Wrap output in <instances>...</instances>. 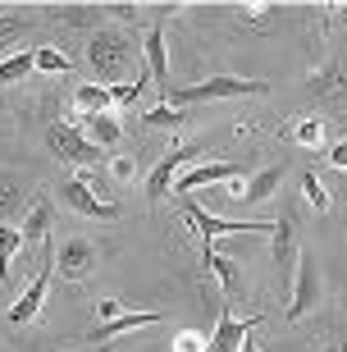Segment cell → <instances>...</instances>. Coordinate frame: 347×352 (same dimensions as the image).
<instances>
[{
  "mask_svg": "<svg viewBox=\"0 0 347 352\" xmlns=\"http://www.w3.org/2000/svg\"><path fill=\"white\" fill-rule=\"evenodd\" d=\"M87 65L96 69V78H101V87H119L124 82V74H128L133 65H146V60H137V46H133L124 32H96L87 46Z\"/></svg>",
  "mask_w": 347,
  "mask_h": 352,
  "instance_id": "6da1fadb",
  "label": "cell"
},
{
  "mask_svg": "<svg viewBox=\"0 0 347 352\" xmlns=\"http://www.w3.org/2000/svg\"><path fill=\"white\" fill-rule=\"evenodd\" d=\"M270 82L260 78H229V74H215L206 82H192V87H169L165 91V105L174 110H188V105H201V101H233V96H265Z\"/></svg>",
  "mask_w": 347,
  "mask_h": 352,
  "instance_id": "7a4b0ae2",
  "label": "cell"
},
{
  "mask_svg": "<svg viewBox=\"0 0 347 352\" xmlns=\"http://www.w3.org/2000/svg\"><path fill=\"white\" fill-rule=\"evenodd\" d=\"M324 298V270L315 252H297L293 265V302H288V320H306Z\"/></svg>",
  "mask_w": 347,
  "mask_h": 352,
  "instance_id": "3957f363",
  "label": "cell"
},
{
  "mask_svg": "<svg viewBox=\"0 0 347 352\" xmlns=\"http://www.w3.org/2000/svg\"><path fill=\"white\" fill-rule=\"evenodd\" d=\"M201 151H206L201 142H179V138H174V146H169L165 156L155 160V170L146 174V183H142V188H146V201H160V197H169V188L179 183V174L192 170V160L201 156Z\"/></svg>",
  "mask_w": 347,
  "mask_h": 352,
  "instance_id": "277c9868",
  "label": "cell"
},
{
  "mask_svg": "<svg viewBox=\"0 0 347 352\" xmlns=\"http://www.w3.org/2000/svg\"><path fill=\"white\" fill-rule=\"evenodd\" d=\"M183 215H188V224L197 229V238H201V248L210 252V243L224 234H274V220H219V215H210V210H201L197 201H188L183 206Z\"/></svg>",
  "mask_w": 347,
  "mask_h": 352,
  "instance_id": "5b68a950",
  "label": "cell"
},
{
  "mask_svg": "<svg viewBox=\"0 0 347 352\" xmlns=\"http://www.w3.org/2000/svg\"><path fill=\"white\" fill-rule=\"evenodd\" d=\"M51 279H55V248L46 243V256H41V270L37 279L23 288V298L10 307V325H27V320H37L41 307H46V293H51Z\"/></svg>",
  "mask_w": 347,
  "mask_h": 352,
  "instance_id": "8992f818",
  "label": "cell"
},
{
  "mask_svg": "<svg viewBox=\"0 0 347 352\" xmlns=\"http://www.w3.org/2000/svg\"><path fill=\"white\" fill-rule=\"evenodd\" d=\"M46 146H51L60 160H69V165H87V170L105 160V151H101V146H91L87 138L78 133V124H55V129L46 133Z\"/></svg>",
  "mask_w": 347,
  "mask_h": 352,
  "instance_id": "52a82bcc",
  "label": "cell"
},
{
  "mask_svg": "<svg viewBox=\"0 0 347 352\" xmlns=\"http://www.w3.org/2000/svg\"><path fill=\"white\" fill-rule=\"evenodd\" d=\"M233 179H251V174H247V165H238V160H219V165H192V170H183V174H179L174 192H179V197H192V192H201V188L233 183Z\"/></svg>",
  "mask_w": 347,
  "mask_h": 352,
  "instance_id": "ba28073f",
  "label": "cell"
},
{
  "mask_svg": "<svg viewBox=\"0 0 347 352\" xmlns=\"http://www.w3.org/2000/svg\"><path fill=\"white\" fill-rule=\"evenodd\" d=\"M55 270L65 284H82L91 270H96V248H91L87 238H65L60 248H55Z\"/></svg>",
  "mask_w": 347,
  "mask_h": 352,
  "instance_id": "9c48e42d",
  "label": "cell"
},
{
  "mask_svg": "<svg viewBox=\"0 0 347 352\" xmlns=\"http://www.w3.org/2000/svg\"><path fill=\"white\" fill-rule=\"evenodd\" d=\"M65 206L78 210V215H87V220H115V215H119V201H115V197L91 192L82 179H65Z\"/></svg>",
  "mask_w": 347,
  "mask_h": 352,
  "instance_id": "30bf717a",
  "label": "cell"
},
{
  "mask_svg": "<svg viewBox=\"0 0 347 352\" xmlns=\"http://www.w3.org/2000/svg\"><path fill=\"white\" fill-rule=\"evenodd\" d=\"M260 320H265V316H247V320H238L233 311H224V307H219L215 339H210V348H206V352H238L247 339H251V329H256Z\"/></svg>",
  "mask_w": 347,
  "mask_h": 352,
  "instance_id": "8fae6325",
  "label": "cell"
},
{
  "mask_svg": "<svg viewBox=\"0 0 347 352\" xmlns=\"http://www.w3.org/2000/svg\"><path fill=\"white\" fill-rule=\"evenodd\" d=\"M142 51H146V74H151L155 91H169L174 78H169V46H165V28H151L142 37Z\"/></svg>",
  "mask_w": 347,
  "mask_h": 352,
  "instance_id": "7c38bea8",
  "label": "cell"
},
{
  "mask_svg": "<svg viewBox=\"0 0 347 352\" xmlns=\"http://www.w3.org/2000/svg\"><path fill=\"white\" fill-rule=\"evenodd\" d=\"M146 325H160V311H119V316H110V320H96L87 339L91 343H105V339H119V334H128V329H146Z\"/></svg>",
  "mask_w": 347,
  "mask_h": 352,
  "instance_id": "4fadbf2b",
  "label": "cell"
},
{
  "mask_svg": "<svg viewBox=\"0 0 347 352\" xmlns=\"http://www.w3.org/2000/svg\"><path fill=\"white\" fill-rule=\"evenodd\" d=\"M78 133H82L91 146H101V151L119 146V138H124V129H119L115 115H82V119H78Z\"/></svg>",
  "mask_w": 347,
  "mask_h": 352,
  "instance_id": "5bb4252c",
  "label": "cell"
},
{
  "mask_svg": "<svg viewBox=\"0 0 347 352\" xmlns=\"http://www.w3.org/2000/svg\"><path fill=\"white\" fill-rule=\"evenodd\" d=\"M274 265H279V274H293V265H297V224H293V215H279V220H274Z\"/></svg>",
  "mask_w": 347,
  "mask_h": 352,
  "instance_id": "9a60e30c",
  "label": "cell"
},
{
  "mask_svg": "<svg viewBox=\"0 0 347 352\" xmlns=\"http://www.w3.org/2000/svg\"><path fill=\"white\" fill-rule=\"evenodd\" d=\"M110 105H115V91L101 87V82H87V87L74 91V119H82V115H110Z\"/></svg>",
  "mask_w": 347,
  "mask_h": 352,
  "instance_id": "2e32d148",
  "label": "cell"
},
{
  "mask_svg": "<svg viewBox=\"0 0 347 352\" xmlns=\"http://www.w3.org/2000/svg\"><path fill=\"white\" fill-rule=\"evenodd\" d=\"M51 220H55V206L46 201V197H41L37 206L27 210L23 229H19V234H23V243H46V234H51Z\"/></svg>",
  "mask_w": 347,
  "mask_h": 352,
  "instance_id": "e0dca14e",
  "label": "cell"
},
{
  "mask_svg": "<svg viewBox=\"0 0 347 352\" xmlns=\"http://www.w3.org/2000/svg\"><path fill=\"white\" fill-rule=\"evenodd\" d=\"M279 183H283V165H270V170H256L251 179H247V192H243V201H270V197L279 192Z\"/></svg>",
  "mask_w": 347,
  "mask_h": 352,
  "instance_id": "ac0fdd59",
  "label": "cell"
},
{
  "mask_svg": "<svg viewBox=\"0 0 347 352\" xmlns=\"http://www.w3.org/2000/svg\"><path fill=\"white\" fill-rule=\"evenodd\" d=\"M32 69H37V51H14V55H5V60H0V87L23 82Z\"/></svg>",
  "mask_w": 347,
  "mask_h": 352,
  "instance_id": "d6986e66",
  "label": "cell"
},
{
  "mask_svg": "<svg viewBox=\"0 0 347 352\" xmlns=\"http://www.w3.org/2000/svg\"><path fill=\"white\" fill-rule=\"evenodd\" d=\"M142 124H146V129H174V138H179V129H183V124H192V115L160 101V105H151V110L142 115Z\"/></svg>",
  "mask_w": 347,
  "mask_h": 352,
  "instance_id": "ffe728a7",
  "label": "cell"
},
{
  "mask_svg": "<svg viewBox=\"0 0 347 352\" xmlns=\"http://www.w3.org/2000/svg\"><path fill=\"white\" fill-rule=\"evenodd\" d=\"M206 270H210V279H215L224 293H238V288H243L238 261H229V256H215V252H206Z\"/></svg>",
  "mask_w": 347,
  "mask_h": 352,
  "instance_id": "44dd1931",
  "label": "cell"
},
{
  "mask_svg": "<svg viewBox=\"0 0 347 352\" xmlns=\"http://www.w3.org/2000/svg\"><path fill=\"white\" fill-rule=\"evenodd\" d=\"M19 248H23V234L0 220V284L10 279V265H14V252H19Z\"/></svg>",
  "mask_w": 347,
  "mask_h": 352,
  "instance_id": "7402d4cb",
  "label": "cell"
},
{
  "mask_svg": "<svg viewBox=\"0 0 347 352\" xmlns=\"http://www.w3.org/2000/svg\"><path fill=\"white\" fill-rule=\"evenodd\" d=\"M19 37H27V19L23 14H0V51H10Z\"/></svg>",
  "mask_w": 347,
  "mask_h": 352,
  "instance_id": "603a6c76",
  "label": "cell"
},
{
  "mask_svg": "<svg viewBox=\"0 0 347 352\" xmlns=\"http://www.w3.org/2000/svg\"><path fill=\"white\" fill-rule=\"evenodd\" d=\"M297 142L311 146V151L324 146V124H320V119H297Z\"/></svg>",
  "mask_w": 347,
  "mask_h": 352,
  "instance_id": "cb8c5ba5",
  "label": "cell"
},
{
  "mask_svg": "<svg viewBox=\"0 0 347 352\" xmlns=\"http://www.w3.org/2000/svg\"><path fill=\"white\" fill-rule=\"evenodd\" d=\"M37 69H41V74H65V69H69V55L55 51V46H41V51H37Z\"/></svg>",
  "mask_w": 347,
  "mask_h": 352,
  "instance_id": "d4e9b609",
  "label": "cell"
},
{
  "mask_svg": "<svg viewBox=\"0 0 347 352\" xmlns=\"http://www.w3.org/2000/svg\"><path fill=\"white\" fill-rule=\"evenodd\" d=\"M302 192H306V201L315 210H329V192H324V183L315 174H302Z\"/></svg>",
  "mask_w": 347,
  "mask_h": 352,
  "instance_id": "484cf974",
  "label": "cell"
},
{
  "mask_svg": "<svg viewBox=\"0 0 347 352\" xmlns=\"http://www.w3.org/2000/svg\"><path fill=\"white\" fill-rule=\"evenodd\" d=\"M210 343L201 339V334H197V329H179V334H174V352H206Z\"/></svg>",
  "mask_w": 347,
  "mask_h": 352,
  "instance_id": "4316f807",
  "label": "cell"
},
{
  "mask_svg": "<svg viewBox=\"0 0 347 352\" xmlns=\"http://www.w3.org/2000/svg\"><path fill=\"white\" fill-rule=\"evenodd\" d=\"M14 206H19V183L0 179V215H10Z\"/></svg>",
  "mask_w": 347,
  "mask_h": 352,
  "instance_id": "83f0119b",
  "label": "cell"
},
{
  "mask_svg": "<svg viewBox=\"0 0 347 352\" xmlns=\"http://www.w3.org/2000/svg\"><path fill=\"white\" fill-rule=\"evenodd\" d=\"M110 174H115L119 183H128V179H137V170H133V160H128V156H115V160H110Z\"/></svg>",
  "mask_w": 347,
  "mask_h": 352,
  "instance_id": "f1b7e54d",
  "label": "cell"
},
{
  "mask_svg": "<svg viewBox=\"0 0 347 352\" xmlns=\"http://www.w3.org/2000/svg\"><path fill=\"white\" fill-rule=\"evenodd\" d=\"M329 165H334V170H347V142L329 146Z\"/></svg>",
  "mask_w": 347,
  "mask_h": 352,
  "instance_id": "f546056e",
  "label": "cell"
},
{
  "mask_svg": "<svg viewBox=\"0 0 347 352\" xmlns=\"http://www.w3.org/2000/svg\"><path fill=\"white\" fill-rule=\"evenodd\" d=\"M96 311H101V320H110V316H119V302L105 298V302H96Z\"/></svg>",
  "mask_w": 347,
  "mask_h": 352,
  "instance_id": "4dcf8cb0",
  "label": "cell"
},
{
  "mask_svg": "<svg viewBox=\"0 0 347 352\" xmlns=\"http://www.w3.org/2000/svg\"><path fill=\"white\" fill-rule=\"evenodd\" d=\"M105 14H119V19H133V14H137V10H133V5H110V10H105Z\"/></svg>",
  "mask_w": 347,
  "mask_h": 352,
  "instance_id": "1f68e13d",
  "label": "cell"
},
{
  "mask_svg": "<svg viewBox=\"0 0 347 352\" xmlns=\"http://www.w3.org/2000/svg\"><path fill=\"white\" fill-rule=\"evenodd\" d=\"M238 352H260V348H256V343H251V339H247V343H243V348H238Z\"/></svg>",
  "mask_w": 347,
  "mask_h": 352,
  "instance_id": "d6a6232c",
  "label": "cell"
},
{
  "mask_svg": "<svg viewBox=\"0 0 347 352\" xmlns=\"http://www.w3.org/2000/svg\"><path fill=\"white\" fill-rule=\"evenodd\" d=\"M338 14H343V23H347V5H343V10H338Z\"/></svg>",
  "mask_w": 347,
  "mask_h": 352,
  "instance_id": "836d02e7",
  "label": "cell"
}]
</instances>
